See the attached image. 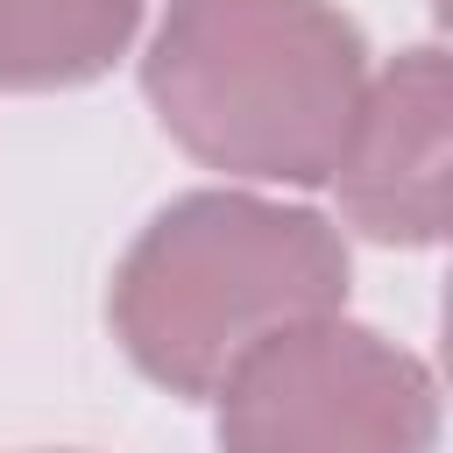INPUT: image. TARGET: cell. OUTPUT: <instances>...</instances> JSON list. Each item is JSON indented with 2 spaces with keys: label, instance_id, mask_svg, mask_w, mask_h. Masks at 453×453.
Returning <instances> with one entry per match:
<instances>
[{
  "label": "cell",
  "instance_id": "obj_1",
  "mask_svg": "<svg viewBox=\"0 0 453 453\" xmlns=\"http://www.w3.org/2000/svg\"><path fill=\"white\" fill-rule=\"evenodd\" d=\"M142 92L205 170L326 184L368 92V50L333 0H170Z\"/></svg>",
  "mask_w": 453,
  "mask_h": 453
},
{
  "label": "cell",
  "instance_id": "obj_2",
  "mask_svg": "<svg viewBox=\"0 0 453 453\" xmlns=\"http://www.w3.org/2000/svg\"><path fill=\"white\" fill-rule=\"evenodd\" d=\"M347 241L304 205L255 191L170 198L113 276V333L170 396H212L269 333L340 311Z\"/></svg>",
  "mask_w": 453,
  "mask_h": 453
},
{
  "label": "cell",
  "instance_id": "obj_3",
  "mask_svg": "<svg viewBox=\"0 0 453 453\" xmlns=\"http://www.w3.org/2000/svg\"><path fill=\"white\" fill-rule=\"evenodd\" d=\"M212 403L219 453H439L432 368L340 311L248 347Z\"/></svg>",
  "mask_w": 453,
  "mask_h": 453
},
{
  "label": "cell",
  "instance_id": "obj_4",
  "mask_svg": "<svg viewBox=\"0 0 453 453\" xmlns=\"http://www.w3.org/2000/svg\"><path fill=\"white\" fill-rule=\"evenodd\" d=\"M354 234L389 248H432L446 234V57L403 50L368 78L347 149L326 177Z\"/></svg>",
  "mask_w": 453,
  "mask_h": 453
},
{
  "label": "cell",
  "instance_id": "obj_5",
  "mask_svg": "<svg viewBox=\"0 0 453 453\" xmlns=\"http://www.w3.org/2000/svg\"><path fill=\"white\" fill-rule=\"evenodd\" d=\"M142 0H0V85L64 92L113 71L134 42Z\"/></svg>",
  "mask_w": 453,
  "mask_h": 453
}]
</instances>
